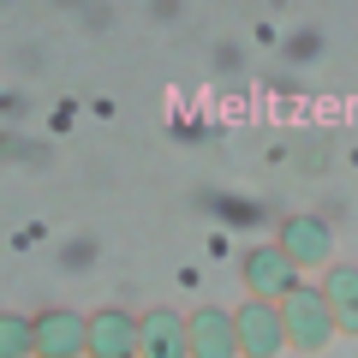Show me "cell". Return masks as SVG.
Here are the masks:
<instances>
[{
	"mask_svg": "<svg viewBox=\"0 0 358 358\" xmlns=\"http://www.w3.org/2000/svg\"><path fill=\"white\" fill-rule=\"evenodd\" d=\"M239 275H245V293L268 299V305H281V299L299 287V263L281 251V245H257V251H245Z\"/></svg>",
	"mask_w": 358,
	"mask_h": 358,
	"instance_id": "obj_2",
	"label": "cell"
},
{
	"mask_svg": "<svg viewBox=\"0 0 358 358\" xmlns=\"http://www.w3.org/2000/svg\"><path fill=\"white\" fill-rule=\"evenodd\" d=\"M78 352H90V317L42 310L36 317V358H78Z\"/></svg>",
	"mask_w": 358,
	"mask_h": 358,
	"instance_id": "obj_7",
	"label": "cell"
},
{
	"mask_svg": "<svg viewBox=\"0 0 358 358\" xmlns=\"http://www.w3.org/2000/svg\"><path fill=\"white\" fill-rule=\"evenodd\" d=\"M275 245H281L299 268H322L334 257V233H329V221H322V215H287V227H281V239H275Z\"/></svg>",
	"mask_w": 358,
	"mask_h": 358,
	"instance_id": "obj_5",
	"label": "cell"
},
{
	"mask_svg": "<svg viewBox=\"0 0 358 358\" xmlns=\"http://www.w3.org/2000/svg\"><path fill=\"white\" fill-rule=\"evenodd\" d=\"M281 322H287V346H293V352H322V346L341 334L334 329L329 299H322V287H305V281L281 299Z\"/></svg>",
	"mask_w": 358,
	"mask_h": 358,
	"instance_id": "obj_1",
	"label": "cell"
},
{
	"mask_svg": "<svg viewBox=\"0 0 358 358\" xmlns=\"http://www.w3.org/2000/svg\"><path fill=\"white\" fill-rule=\"evenodd\" d=\"M192 358H239V322L221 305H197L192 317Z\"/></svg>",
	"mask_w": 358,
	"mask_h": 358,
	"instance_id": "obj_6",
	"label": "cell"
},
{
	"mask_svg": "<svg viewBox=\"0 0 358 358\" xmlns=\"http://www.w3.org/2000/svg\"><path fill=\"white\" fill-rule=\"evenodd\" d=\"M36 352V322L30 317H0V358H30Z\"/></svg>",
	"mask_w": 358,
	"mask_h": 358,
	"instance_id": "obj_10",
	"label": "cell"
},
{
	"mask_svg": "<svg viewBox=\"0 0 358 358\" xmlns=\"http://www.w3.org/2000/svg\"><path fill=\"white\" fill-rule=\"evenodd\" d=\"M233 322H239V358H275L287 346L281 305H268V299H245L233 310Z\"/></svg>",
	"mask_w": 358,
	"mask_h": 358,
	"instance_id": "obj_3",
	"label": "cell"
},
{
	"mask_svg": "<svg viewBox=\"0 0 358 358\" xmlns=\"http://www.w3.org/2000/svg\"><path fill=\"white\" fill-rule=\"evenodd\" d=\"M138 358H192V322L179 310H143L138 317Z\"/></svg>",
	"mask_w": 358,
	"mask_h": 358,
	"instance_id": "obj_4",
	"label": "cell"
},
{
	"mask_svg": "<svg viewBox=\"0 0 358 358\" xmlns=\"http://www.w3.org/2000/svg\"><path fill=\"white\" fill-rule=\"evenodd\" d=\"M90 358H138V317L96 310L90 317Z\"/></svg>",
	"mask_w": 358,
	"mask_h": 358,
	"instance_id": "obj_8",
	"label": "cell"
},
{
	"mask_svg": "<svg viewBox=\"0 0 358 358\" xmlns=\"http://www.w3.org/2000/svg\"><path fill=\"white\" fill-rule=\"evenodd\" d=\"M322 299H329V310H334V329L358 334V268L352 263H334L329 275H322Z\"/></svg>",
	"mask_w": 358,
	"mask_h": 358,
	"instance_id": "obj_9",
	"label": "cell"
}]
</instances>
